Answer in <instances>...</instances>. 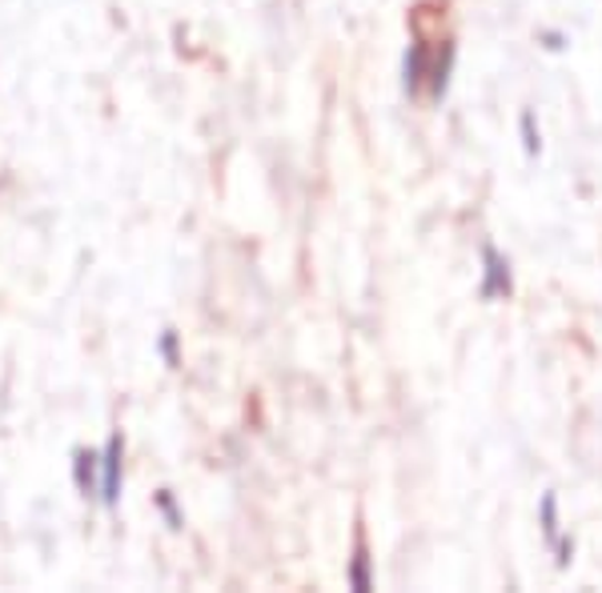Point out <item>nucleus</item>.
I'll list each match as a JSON object with an SVG mask.
<instances>
[{
    "instance_id": "f257e3e1",
    "label": "nucleus",
    "mask_w": 602,
    "mask_h": 593,
    "mask_svg": "<svg viewBox=\"0 0 602 593\" xmlns=\"http://www.w3.org/2000/svg\"><path fill=\"white\" fill-rule=\"evenodd\" d=\"M121 481H125V438L113 433L101 449V501L109 510H116L121 501Z\"/></svg>"
},
{
    "instance_id": "f03ea898",
    "label": "nucleus",
    "mask_w": 602,
    "mask_h": 593,
    "mask_svg": "<svg viewBox=\"0 0 602 593\" xmlns=\"http://www.w3.org/2000/svg\"><path fill=\"white\" fill-rule=\"evenodd\" d=\"M96 469H101V453H89V449H76V458H73V481H76V490L85 493H96Z\"/></svg>"
},
{
    "instance_id": "7ed1b4c3",
    "label": "nucleus",
    "mask_w": 602,
    "mask_h": 593,
    "mask_svg": "<svg viewBox=\"0 0 602 593\" xmlns=\"http://www.w3.org/2000/svg\"><path fill=\"white\" fill-rule=\"evenodd\" d=\"M487 257V285H482V297H498V293H510V273H507V260L498 257L494 249L482 253Z\"/></svg>"
},
{
    "instance_id": "20e7f679",
    "label": "nucleus",
    "mask_w": 602,
    "mask_h": 593,
    "mask_svg": "<svg viewBox=\"0 0 602 593\" xmlns=\"http://www.w3.org/2000/svg\"><path fill=\"white\" fill-rule=\"evenodd\" d=\"M422 44H410V57H406V89H418V81H422Z\"/></svg>"
},
{
    "instance_id": "39448f33",
    "label": "nucleus",
    "mask_w": 602,
    "mask_h": 593,
    "mask_svg": "<svg viewBox=\"0 0 602 593\" xmlns=\"http://www.w3.org/2000/svg\"><path fill=\"white\" fill-rule=\"evenodd\" d=\"M354 590H370V562H366V550L358 545V558H354V573H349Z\"/></svg>"
},
{
    "instance_id": "423d86ee",
    "label": "nucleus",
    "mask_w": 602,
    "mask_h": 593,
    "mask_svg": "<svg viewBox=\"0 0 602 593\" xmlns=\"http://www.w3.org/2000/svg\"><path fill=\"white\" fill-rule=\"evenodd\" d=\"M542 525H547V538H559V518H554V498H542Z\"/></svg>"
},
{
    "instance_id": "0eeeda50",
    "label": "nucleus",
    "mask_w": 602,
    "mask_h": 593,
    "mask_svg": "<svg viewBox=\"0 0 602 593\" xmlns=\"http://www.w3.org/2000/svg\"><path fill=\"white\" fill-rule=\"evenodd\" d=\"M522 136H527V153H539V136H534V116L530 113H522Z\"/></svg>"
},
{
    "instance_id": "6e6552de",
    "label": "nucleus",
    "mask_w": 602,
    "mask_h": 593,
    "mask_svg": "<svg viewBox=\"0 0 602 593\" xmlns=\"http://www.w3.org/2000/svg\"><path fill=\"white\" fill-rule=\"evenodd\" d=\"M161 354H165V361L170 365H177V334H173V329L161 337Z\"/></svg>"
},
{
    "instance_id": "1a4fd4ad",
    "label": "nucleus",
    "mask_w": 602,
    "mask_h": 593,
    "mask_svg": "<svg viewBox=\"0 0 602 593\" xmlns=\"http://www.w3.org/2000/svg\"><path fill=\"white\" fill-rule=\"evenodd\" d=\"M161 510H165V518H170V525H173V530H177V525H181V518H177V510H173V498H170V490H165V493H161Z\"/></svg>"
}]
</instances>
